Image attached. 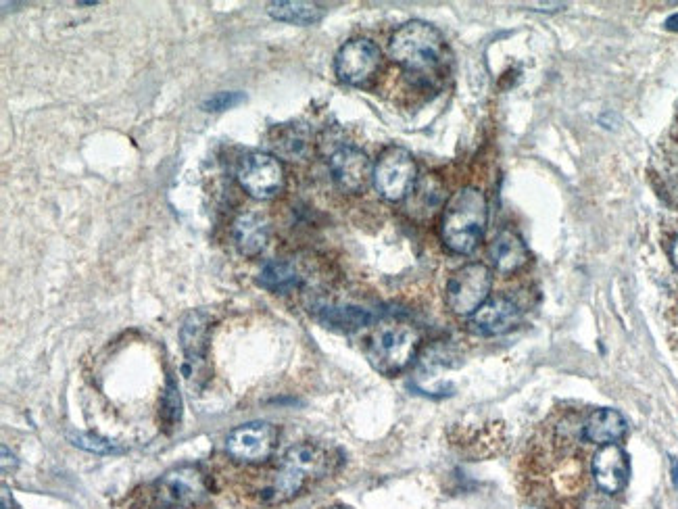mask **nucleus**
<instances>
[{
  "label": "nucleus",
  "instance_id": "c756f323",
  "mask_svg": "<svg viewBox=\"0 0 678 509\" xmlns=\"http://www.w3.org/2000/svg\"><path fill=\"white\" fill-rule=\"evenodd\" d=\"M330 509H347V507H330Z\"/></svg>",
  "mask_w": 678,
  "mask_h": 509
},
{
  "label": "nucleus",
  "instance_id": "423d86ee",
  "mask_svg": "<svg viewBox=\"0 0 678 509\" xmlns=\"http://www.w3.org/2000/svg\"><path fill=\"white\" fill-rule=\"evenodd\" d=\"M418 182L414 155L403 147L384 149L374 163V186L384 201H405Z\"/></svg>",
  "mask_w": 678,
  "mask_h": 509
},
{
  "label": "nucleus",
  "instance_id": "aec40b11",
  "mask_svg": "<svg viewBox=\"0 0 678 509\" xmlns=\"http://www.w3.org/2000/svg\"><path fill=\"white\" fill-rule=\"evenodd\" d=\"M270 17L276 21L293 23V26H313L326 17V9L316 3H303V0H278L268 5Z\"/></svg>",
  "mask_w": 678,
  "mask_h": 509
},
{
  "label": "nucleus",
  "instance_id": "4468645a",
  "mask_svg": "<svg viewBox=\"0 0 678 509\" xmlns=\"http://www.w3.org/2000/svg\"><path fill=\"white\" fill-rule=\"evenodd\" d=\"M209 326L211 318L205 311H192L180 330V343L188 363V376L199 374L207 366V349H209Z\"/></svg>",
  "mask_w": 678,
  "mask_h": 509
},
{
  "label": "nucleus",
  "instance_id": "f3484780",
  "mask_svg": "<svg viewBox=\"0 0 678 509\" xmlns=\"http://www.w3.org/2000/svg\"><path fill=\"white\" fill-rule=\"evenodd\" d=\"M268 149L274 157L301 161L311 153V132L303 124H282L270 130Z\"/></svg>",
  "mask_w": 678,
  "mask_h": 509
},
{
  "label": "nucleus",
  "instance_id": "ddd939ff",
  "mask_svg": "<svg viewBox=\"0 0 678 509\" xmlns=\"http://www.w3.org/2000/svg\"><path fill=\"white\" fill-rule=\"evenodd\" d=\"M522 322V307L505 295L491 297L472 318L470 330L478 336H503Z\"/></svg>",
  "mask_w": 678,
  "mask_h": 509
},
{
  "label": "nucleus",
  "instance_id": "1a4fd4ad",
  "mask_svg": "<svg viewBox=\"0 0 678 509\" xmlns=\"http://www.w3.org/2000/svg\"><path fill=\"white\" fill-rule=\"evenodd\" d=\"M209 487L207 476L199 466L184 464L178 468L167 470L157 480V499L163 503V507L182 509L197 505L201 499H205Z\"/></svg>",
  "mask_w": 678,
  "mask_h": 509
},
{
  "label": "nucleus",
  "instance_id": "9d476101",
  "mask_svg": "<svg viewBox=\"0 0 678 509\" xmlns=\"http://www.w3.org/2000/svg\"><path fill=\"white\" fill-rule=\"evenodd\" d=\"M328 169L334 184L349 195H359L374 182V163L351 144H343L328 157Z\"/></svg>",
  "mask_w": 678,
  "mask_h": 509
},
{
  "label": "nucleus",
  "instance_id": "a878e982",
  "mask_svg": "<svg viewBox=\"0 0 678 509\" xmlns=\"http://www.w3.org/2000/svg\"><path fill=\"white\" fill-rule=\"evenodd\" d=\"M0 451H3V474L15 472L17 470V457L9 451L7 445H3V449H0Z\"/></svg>",
  "mask_w": 678,
  "mask_h": 509
},
{
  "label": "nucleus",
  "instance_id": "cd10ccee",
  "mask_svg": "<svg viewBox=\"0 0 678 509\" xmlns=\"http://www.w3.org/2000/svg\"><path fill=\"white\" fill-rule=\"evenodd\" d=\"M670 257H672V263L678 268V236L674 238L672 242V247H670Z\"/></svg>",
  "mask_w": 678,
  "mask_h": 509
},
{
  "label": "nucleus",
  "instance_id": "a211bd4d",
  "mask_svg": "<svg viewBox=\"0 0 678 509\" xmlns=\"http://www.w3.org/2000/svg\"><path fill=\"white\" fill-rule=\"evenodd\" d=\"M626 434V420L620 411L603 407L595 409L583 422V439L593 445H614Z\"/></svg>",
  "mask_w": 678,
  "mask_h": 509
},
{
  "label": "nucleus",
  "instance_id": "7ed1b4c3",
  "mask_svg": "<svg viewBox=\"0 0 678 509\" xmlns=\"http://www.w3.org/2000/svg\"><path fill=\"white\" fill-rule=\"evenodd\" d=\"M489 203L478 188H462L449 199L441 220V238L455 255H470L487 232Z\"/></svg>",
  "mask_w": 678,
  "mask_h": 509
},
{
  "label": "nucleus",
  "instance_id": "f257e3e1",
  "mask_svg": "<svg viewBox=\"0 0 678 509\" xmlns=\"http://www.w3.org/2000/svg\"><path fill=\"white\" fill-rule=\"evenodd\" d=\"M334 470L332 453L318 443H299L290 447L280 464L261 478L255 495L261 505H282L299 497L313 480Z\"/></svg>",
  "mask_w": 678,
  "mask_h": 509
},
{
  "label": "nucleus",
  "instance_id": "6e6552de",
  "mask_svg": "<svg viewBox=\"0 0 678 509\" xmlns=\"http://www.w3.org/2000/svg\"><path fill=\"white\" fill-rule=\"evenodd\" d=\"M278 447V430L270 422L236 426L226 436V453L238 464L257 466L268 462Z\"/></svg>",
  "mask_w": 678,
  "mask_h": 509
},
{
  "label": "nucleus",
  "instance_id": "bb28decb",
  "mask_svg": "<svg viewBox=\"0 0 678 509\" xmlns=\"http://www.w3.org/2000/svg\"><path fill=\"white\" fill-rule=\"evenodd\" d=\"M666 28L672 30V32H678V13L670 15V17L666 19Z\"/></svg>",
  "mask_w": 678,
  "mask_h": 509
},
{
  "label": "nucleus",
  "instance_id": "6ab92c4d",
  "mask_svg": "<svg viewBox=\"0 0 678 509\" xmlns=\"http://www.w3.org/2000/svg\"><path fill=\"white\" fill-rule=\"evenodd\" d=\"M301 282H303V278H301L299 270L295 268V263L282 261V259L265 261L259 276H257V284L265 290H270V293H276V295L293 293V290H297L301 286Z\"/></svg>",
  "mask_w": 678,
  "mask_h": 509
},
{
  "label": "nucleus",
  "instance_id": "0eeeda50",
  "mask_svg": "<svg viewBox=\"0 0 678 509\" xmlns=\"http://www.w3.org/2000/svg\"><path fill=\"white\" fill-rule=\"evenodd\" d=\"M236 180L240 188L257 201H270L278 197L286 184L284 167L280 159L274 157L272 153L261 151L247 153L238 161Z\"/></svg>",
  "mask_w": 678,
  "mask_h": 509
},
{
  "label": "nucleus",
  "instance_id": "39448f33",
  "mask_svg": "<svg viewBox=\"0 0 678 509\" xmlns=\"http://www.w3.org/2000/svg\"><path fill=\"white\" fill-rule=\"evenodd\" d=\"M493 288V270L484 263H468L451 274L445 301L447 307L462 318H472V315L491 299Z\"/></svg>",
  "mask_w": 678,
  "mask_h": 509
},
{
  "label": "nucleus",
  "instance_id": "f8f14e48",
  "mask_svg": "<svg viewBox=\"0 0 678 509\" xmlns=\"http://www.w3.org/2000/svg\"><path fill=\"white\" fill-rule=\"evenodd\" d=\"M591 472L601 493L618 495L631 478V459L620 445H603L591 459Z\"/></svg>",
  "mask_w": 678,
  "mask_h": 509
},
{
  "label": "nucleus",
  "instance_id": "b1692460",
  "mask_svg": "<svg viewBox=\"0 0 678 509\" xmlns=\"http://www.w3.org/2000/svg\"><path fill=\"white\" fill-rule=\"evenodd\" d=\"M69 441L74 443L80 449H86L90 453H113L117 451V447L113 443H109L107 439H101V436L96 434H86V432H69Z\"/></svg>",
  "mask_w": 678,
  "mask_h": 509
},
{
  "label": "nucleus",
  "instance_id": "dca6fc26",
  "mask_svg": "<svg viewBox=\"0 0 678 509\" xmlns=\"http://www.w3.org/2000/svg\"><path fill=\"white\" fill-rule=\"evenodd\" d=\"M232 238L240 255L257 257L268 247L270 224L261 213H240L232 224Z\"/></svg>",
  "mask_w": 678,
  "mask_h": 509
},
{
  "label": "nucleus",
  "instance_id": "9b49d317",
  "mask_svg": "<svg viewBox=\"0 0 678 509\" xmlns=\"http://www.w3.org/2000/svg\"><path fill=\"white\" fill-rule=\"evenodd\" d=\"M380 48L368 38H355L336 53L334 69L338 80L351 86L366 84L380 67Z\"/></svg>",
  "mask_w": 678,
  "mask_h": 509
},
{
  "label": "nucleus",
  "instance_id": "7c9ffc66",
  "mask_svg": "<svg viewBox=\"0 0 678 509\" xmlns=\"http://www.w3.org/2000/svg\"><path fill=\"white\" fill-rule=\"evenodd\" d=\"M161 509H172V507H161Z\"/></svg>",
  "mask_w": 678,
  "mask_h": 509
},
{
  "label": "nucleus",
  "instance_id": "393cba45",
  "mask_svg": "<svg viewBox=\"0 0 678 509\" xmlns=\"http://www.w3.org/2000/svg\"><path fill=\"white\" fill-rule=\"evenodd\" d=\"M242 101H245V94H242V92H217L203 105V109L205 111H226V109L236 107Z\"/></svg>",
  "mask_w": 678,
  "mask_h": 509
},
{
  "label": "nucleus",
  "instance_id": "4be33fe9",
  "mask_svg": "<svg viewBox=\"0 0 678 509\" xmlns=\"http://www.w3.org/2000/svg\"><path fill=\"white\" fill-rule=\"evenodd\" d=\"M443 192H445L443 184L437 178L424 176L422 180L416 182L414 190H411L409 209H414L416 213H422V215H432L443 203V197H445Z\"/></svg>",
  "mask_w": 678,
  "mask_h": 509
},
{
  "label": "nucleus",
  "instance_id": "f03ea898",
  "mask_svg": "<svg viewBox=\"0 0 678 509\" xmlns=\"http://www.w3.org/2000/svg\"><path fill=\"white\" fill-rule=\"evenodd\" d=\"M391 59L420 84H432L443 76L449 63V48L443 34L426 21H407L393 34Z\"/></svg>",
  "mask_w": 678,
  "mask_h": 509
},
{
  "label": "nucleus",
  "instance_id": "2eb2a0df",
  "mask_svg": "<svg viewBox=\"0 0 678 509\" xmlns=\"http://www.w3.org/2000/svg\"><path fill=\"white\" fill-rule=\"evenodd\" d=\"M489 259L495 272H499L501 276H512L528 263L530 253L520 234H516L514 230H503L491 242Z\"/></svg>",
  "mask_w": 678,
  "mask_h": 509
},
{
  "label": "nucleus",
  "instance_id": "412c9836",
  "mask_svg": "<svg viewBox=\"0 0 678 509\" xmlns=\"http://www.w3.org/2000/svg\"><path fill=\"white\" fill-rule=\"evenodd\" d=\"M318 320L326 326V328H334V330H341V332H355L366 328L374 322V313H370L368 309H361V307H322L318 311Z\"/></svg>",
  "mask_w": 678,
  "mask_h": 509
},
{
  "label": "nucleus",
  "instance_id": "c85d7f7f",
  "mask_svg": "<svg viewBox=\"0 0 678 509\" xmlns=\"http://www.w3.org/2000/svg\"><path fill=\"white\" fill-rule=\"evenodd\" d=\"M672 482H674V487L678 489V459L672 457Z\"/></svg>",
  "mask_w": 678,
  "mask_h": 509
},
{
  "label": "nucleus",
  "instance_id": "5701e85b",
  "mask_svg": "<svg viewBox=\"0 0 678 509\" xmlns=\"http://www.w3.org/2000/svg\"><path fill=\"white\" fill-rule=\"evenodd\" d=\"M180 418H182L180 391H178V384L174 382V378L169 376L163 397H161V420H163L165 428H176Z\"/></svg>",
  "mask_w": 678,
  "mask_h": 509
},
{
  "label": "nucleus",
  "instance_id": "20e7f679",
  "mask_svg": "<svg viewBox=\"0 0 678 509\" xmlns=\"http://www.w3.org/2000/svg\"><path fill=\"white\" fill-rule=\"evenodd\" d=\"M420 341L422 336L418 328L403 322H389L380 324L370 336L366 353L376 372L382 376H397L414 361Z\"/></svg>",
  "mask_w": 678,
  "mask_h": 509
}]
</instances>
